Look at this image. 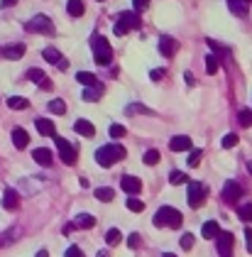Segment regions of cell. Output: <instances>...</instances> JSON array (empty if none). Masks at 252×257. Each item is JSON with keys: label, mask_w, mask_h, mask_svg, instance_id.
I'll list each match as a JSON object with an SVG mask.
<instances>
[{"label": "cell", "mask_w": 252, "mask_h": 257, "mask_svg": "<svg viewBox=\"0 0 252 257\" xmlns=\"http://www.w3.org/2000/svg\"><path fill=\"white\" fill-rule=\"evenodd\" d=\"M228 7H230L235 15H240V17H245V15H248V10H250V5H248V2H243V0H228Z\"/></svg>", "instance_id": "25"}, {"label": "cell", "mask_w": 252, "mask_h": 257, "mask_svg": "<svg viewBox=\"0 0 252 257\" xmlns=\"http://www.w3.org/2000/svg\"><path fill=\"white\" fill-rule=\"evenodd\" d=\"M127 208H130L132 213H142V211H144V203H142L137 196H130V198H127Z\"/></svg>", "instance_id": "32"}, {"label": "cell", "mask_w": 252, "mask_h": 257, "mask_svg": "<svg viewBox=\"0 0 252 257\" xmlns=\"http://www.w3.org/2000/svg\"><path fill=\"white\" fill-rule=\"evenodd\" d=\"M42 57H44V59H47L49 64L59 66L62 71H66V69H69V62L64 59V54H62V52H59V49H54V47H47V49L42 52Z\"/></svg>", "instance_id": "9"}, {"label": "cell", "mask_w": 252, "mask_h": 257, "mask_svg": "<svg viewBox=\"0 0 252 257\" xmlns=\"http://www.w3.org/2000/svg\"><path fill=\"white\" fill-rule=\"evenodd\" d=\"M12 145H15L17 149H25V147L30 145V135L22 128H15L12 130Z\"/></svg>", "instance_id": "18"}, {"label": "cell", "mask_w": 252, "mask_h": 257, "mask_svg": "<svg viewBox=\"0 0 252 257\" xmlns=\"http://www.w3.org/2000/svg\"><path fill=\"white\" fill-rule=\"evenodd\" d=\"M22 54H25V44H10V47H5L2 49V57L5 59H22Z\"/></svg>", "instance_id": "20"}, {"label": "cell", "mask_w": 252, "mask_h": 257, "mask_svg": "<svg viewBox=\"0 0 252 257\" xmlns=\"http://www.w3.org/2000/svg\"><path fill=\"white\" fill-rule=\"evenodd\" d=\"M27 78H30L32 83H37V86H42V88H47V91L52 88V81L47 78V73H44L42 69H30V71H27Z\"/></svg>", "instance_id": "12"}, {"label": "cell", "mask_w": 252, "mask_h": 257, "mask_svg": "<svg viewBox=\"0 0 252 257\" xmlns=\"http://www.w3.org/2000/svg\"><path fill=\"white\" fill-rule=\"evenodd\" d=\"M103 83H96V86H91V88H86L83 91V101H88V103H93V101H98L101 96H103Z\"/></svg>", "instance_id": "23"}, {"label": "cell", "mask_w": 252, "mask_h": 257, "mask_svg": "<svg viewBox=\"0 0 252 257\" xmlns=\"http://www.w3.org/2000/svg\"><path fill=\"white\" fill-rule=\"evenodd\" d=\"M66 12H69L71 17H81V15L86 12L83 0H69V2H66Z\"/></svg>", "instance_id": "24"}, {"label": "cell", "mask_w": 252, "mask_h": 257, "mask_svg": "<svg viewBox=\"0 0 252 257\" xmlns=\"http://www.w3.org/2000/svg\"><path fill=\"white\" fill-rule=\"evenodd\" d=\"M127 245H130V250H132V248H140V235H137V233H132V235L127 238Z\"/></svg>", "instance_id": "46"}, {"label": "cell", "mask_w": 252, "mask_h": 257, "mask_svg": "<svg viewBox=\"0 0 252 257\" xmlns=\"http://www.w3.org/2000/svg\"><path fill=\"white\" fill-rule=\"evenodd\" d=\"M0 5L2 7H12V5H17V0H0Z\"/></svg>", "instance_id": "49"}, {"label": "cell", "mask_w": 252, "mask_h": 257, "mask_svg": "<svg viewBox=\"0 0 252 257\" xmlns=\"http://www.w3.org/2000/svg\"><path fill=\"white\" fill-rule=\"evenodd\" d=\"M91 47H93V59H96L98 64L101 66L110 64V59H113V47H110V42H108L103 35H96V37L91 39Z\"/></svg>", "instance_id": "3"}, {"label": "cell", "mask_w": 252, "mask_h": 257, "mask_svg": "<svg viewBox=\"0 0 252 257\" xmlns=\"http://www.w3.org/2000/svg\"><path fill=\"white\" fill-rule=\"evenodd\" d=\"M164 73H167L164 69H152V73H149V78H152V81H162V78H164Z\"/></svg>", "instance_id": "44"}, {"label": "cell", "mask_w": 252, "mask_h": 257, "mask_svg": "<svg viewBox=\"0 0 252 257\" xmlns=\"http://www.w3.org/2000/svg\"><path fill=\"white\" fill-rule=\"evenodd\" d=\"M206 196H208V189H206V186H203L201 182H189L186 201H189V206H191V208H198V206H203Z\"/></svg>", "instance_id": "5"}, {"label": "cell", "mask_w": 252, "mask_h": 257, "mask_svg": "<svg viewBox=\"0 0 252 257\" xmlns=\"http://www.w3.org/2000/svg\"><path fill=\"white\" fill-rule=\"evenodd\" d=\"M181 223H184V216L172 206H162L154 216V225L159 228H181Z\"/></svg>", "instance_id": "2"}, {"label": "cell", "mask_w": 252, "mask_h": 257, "mask_svg": "<svg viewBox=\"0 0 252 257\" xmlns=\"http://www.w3.org/2000/svg\"><path fill=\"white\" fill-rule=\"evenodd\" d=\"M169 149H172V152H186V149H191V137H186V135L172 137V140H169Z\"/></svg>", "instance_id": "14"}, {"label": "cell", "mask_w": 252, "mask_h": 257, "mask_svg": "<svg viewBox=\"0 0 252 257\" xmlns=\"http://www.w3.org/2000/svg\"><path fill=\"white\" fill-rule=\"evenodd\" d=\"M37 257H49V255H47V250H39V253H37Z\"/></svg>", "instance_id": "50"}, {"label": "cell", "mask_w": 252, "mask_h": 257, "mask_svg": "<svg viewBox=\"0 0 252 257\" xmlns=\"http://www.w3.org/2000/svg\"><path fill=\"white\" fill-rule=\"evenodd\" d=\"M132 5H135V12L140 15L142 10H147V5H149V0H132Z\"/></svg>", "instance_id": "43"}, {"label": "cell", "mask_w": 252, "mask_h": 257, "mask_svg": "<svg viewBox=\"0 0 252 257\" xmlns=\"http://www.w3.org/2000/svg\"><path fill=\"white\" fill-rule=\"evenodd\" d=\"M108 135H110L113 140H120V137H125L127 135V130L123 128V125H118V123H113V125L108 128Z\"/></svg>", "instance_id": "33"}, {"label": "cell", "mask_w": 252, "mask_h": 257, "mask_svg": "<svg viewBox=\"0 0 252 257\" xmlns=\"http://www.w3.org/2000/svg\"><path fill=\"white\" fill-rule=\"evenodd\" d=\"M73 130H76L78 135H83V137H96V128H93L88 120H83V118L73 123Z\"/></svg>", "instance_id": "19"}, {"label": "cell", "mask_w": 252, "mask_h": 257, "mask_svg": "<svg viewBox=\"0 0 252 257\" xmlns=\"http://www.w3.org/2000/svg\"><path fill=\"white\" fill-rule=\"evenodd\" d=\"M7 106L12 110H25V108H30V101L22 98V96H12V98H7Z\"/></svg>", "instance_id": "27"}, {"label": "cell", "mask_w": 252, "mask_h": 257, "mask_svg": "<svg viewBox=\"0 0 252 257\" xmlns=\"http://www.w3.org/2000/svg\"><path fill=\"white\" fill-rule=\"evenodd\" d=\"M201 154H203L201 149H191V152H189V159H186V162H189V167H198V162H201Z\"/></svg>", "instance_id": "40"}, {"label": "cell", "mask_w": 252, "mask_h": 257, "mask_svg": "<svg viewBox=\"0 0 252 257\" xmlns=\"http://www.w3.org/2000/svg\"><path fill=\"white\" fill-rule=\"evenodd\" d=\"M98 257H108V253H106V250H101V253H98Z\"/></svg>", "instance_id": "51"}, {"label": "cell", "mask_w": 252, "mask_h": 257, "mask_svg": "<svg viewBox=\"0 0 252 257\" xmlns=\"http://www.w3.org/2000/svg\"><path fill=\"white\" fill-rule=\"evenodd\" d=\"M177 49H179L177 39H172V37H162V39H159V54H162V57L172 59V57L177 54Z\"/></svg>", "instance_id": "11"}, {"label": "cell", "mask_w": 252, "mask_h": 257, "mask_svg": "<svg viewBox=\"0 0 252 257\" xmlns=\"http://www.w3.org/2000/svg\"><path fill=\"white\" fill-rule=\"evenodd\" d=\"M64 257H83V253H81V248H76V245H71L69 250H66V255Z\"/></svg>", "instance_id": "45"}, {"label": "cell", "mask_w": 252, "mask_h": 257, "mask_svg": "<svg viewBox=\"0 0 252 257\" xmlns=\"http://www.w3.org/2000/svg\"><path fill=\"white\" fill-rule=\"evenodd\" d=\"M248 172H250V174H252V159H250V162H248Z\"/></svg>", "instance_id": "52"}, {"label": "cell", "mask_w": 252, "mask_h": 257, "mask_svg": "<svg viewBox=\"0 0 252 257\" xmlns=\"http://www.w3.org/2000/svg\"><path fill=\"white\" fill-rule=\"evenodd\" d=\"M184 78H186V83H189V86H196V78H193V73H191V71L184 73Z\"/></svg>", "instance_id": "48"}, {"label": "cell", "mask_w": 252, "mask_h": 257, "mask_svg": "<svg viewBox=\"0 0 252 257\" xmlns=\"http://www.w3.org/2000/svg\"><path fill=\"white\" fill-rule=\"evenodd\" d=\"M140 25H142L140 15H137V12H132V10H125V12H120V15H118L113 32H115L118 37H123V35H127L130 30H137Z\"/></svg>", "instance_id": "4"}, {"label": "cell", "mask_w": 252, "mask_h": 257, "mask_svg": "<svg viewBox=\"0 0 252 257\" xmlns=\"http://www.w3.org/2000/svg\"><path fill=\"white\" fill-rule=\"evenodd\" d=\"M162 257H177V255H172V253H164V255H162Z\"/></svg>", "instance_id": "53"}, {"label": "cell", "mask_w": 252, "mask_h": 257, "mask_svg": "<svg viewBox=\"0 0 252 257\" xmlns=\"http://www.w3.org/2000/svg\"><path fill=\"white\" fill-rule=\"evenodd\" d=\"M54 142H57V149H59V157H62L64 164H73L76 162V147L69 142V140H64V137H57L54 135Z\"/></svg>", "instance_id": "7"}, {"label": "cell", "mask_w": 252, "mask_h": 257, "mask_svg": "<svg viewBox=\"0 0 252 257\" xmlns=\"http://www.w3.org/2000/svg\"><path fill=\"white\" fill-rule=\"evenodd\" d=\"M238 120H240V125H243V128H252V110L243 108V110H240V115H238Z\"/></svg>", "instance_id": "35"}, {"label": "cell", "mask_w": 252, "mask_h": 257, "mask_svg": "<svg viewBox=\"0 0 252 257\" xmlns=\"http://www.w3.org/2000/svg\"><path fill=\"white\" fill-rule=\"evenodd\" d=\"M35 125H37V130H39L42 135H47V137H54V135H57L54 123H52V120H47V118H37V120H35Z\"/></svg>", "instance_id": "22"}, {"label": "cell", "mask_w": 252, "mask_h": 257, "mask_svg": "<svg viewBox=\"0 0 252 257\" xmlns=\"http://www.w3.org/2000/svg\"><path fill=\"white\" fill-rule=\"evenodd\" d=\"M96 198H98V201H103V203H110V201H113V198H115V191H113V189H108V186H101V189H96Z\"/></svg>", "instance_id": "28"}, {"label": "cell", "mask_w": 252, "mask_h": 257, "mask_svg": "<svg viewBox=\"0 0 252 257\" xmlns=\"http://www.w3.org/2000/svg\"><path fill=\"white\" fill-rule=\"evenodd\" d=\"M2 206H5L7 211H15V208L20 206V196H17L15 189H7V191H5V196H2Z\"/></svg>", "instance_id": "21"}, {"label": "cell", "mask_w": 252, "mask_h": 257, "mask_svg": "<svg viewBox=\"0 0 252 257\" xmlns=\"http://www.w3.org/2000/svg\"><path fill=\"white\" fill-rule=\"evenodd\" d=\"M181 248H184V250H191V248H193V235H191V233H184V235H181Z\"/></svg>", "instance_id": "41"}, {"label": "cell", "mask_w": 252, "mask_h": 257, "mask_svg": "<svg viewBox=\"0 0 252 257\" xmlns=\"http://www.w3.org/2000/svg\"><path fill=\"white\" fill-rule=\"evenodd\" d=\"M169 182H172L174 186H179V184H186L189 177H186L184 172H172V174H169Z\"/></svg>", "instance_id": "36"}, {"label": "cell", "mask_w": 252, "mask_h": 257, "mask_svg": "<svg viewBox=\"0 0 252 257\" xmlns=\"http://www.w3.org/2000/svg\"><path fill=\"white\" fill-rule=\"evenodd\" d=\"M27 32H42V35H54V25H52V20L47 17V15H37V17H32L27 25Z\"/></svg>", "instance_id": "6"}, {"label": "cell", "mask_w": 252, "mask_h": 257, "mask_svg": "<svg viewBox=\"0 0 252 257\" xmlns=\"http://www.w3.org/2000/svg\"><path fill=\"white\" fill-rule=\"evenodd\" d=\"M216 248H218V255L220 257H233V233L220 230L218 238H216Z\"/></svg>", "instance_id": "8"}, {"label": "cell", "mask_w": 252, "mask_h": 257, "mask_svg": "<svg viewBox=\"0 0 252 257\" xmlns=\"http://www.w3.org/2000/svg\"><path fill=\"white\" fill-rule=\"evenodd\" d=\"M76 81H78V83H83L86 88H91V86L101 83V81H98L93 73H88V71H78V73H76Z\"/></svg>", "instance_id": "26"}, {"label": "cell", "mask_w": 252, "mask_h": 257, "mask_svg": "<svg viewBox=\"0 0 252 257\" xmlns=\"http://www.w3.org/2000/svg\"><path fill=\"white\" fill-rule=\"evenodd\" d=\"M238 142H240V137H238L235 132H228V135L223 137V147H225V149H230V147H235Z\"/></svg>", "instance_id": "38"}, {"label": "cell", "mask_w": 252, "mask_h": 257, "mask_svg": "<svg viewBox=\"0 0 252 257\" xmlns=\"http://www.w3.org/2000/svg\"><path fill=\"white\" fill-rule=\"evenodd\" d=\"M120 186H123V191H127L130 196H137L140 189H142V182H140L137 177H132V174H125L123 182H120Z\"/></svg>", "instance_id": "13"}, {"label": "cell", "mask_w": 252, "mask_h": 257, "mask_svg": "<svg viewBox=\"0 0 252 257\" xmlns=\"http://www.w3.org/2000/svg\"><path fill=\"white\" fill-rule=\"evenodd\" d=\"M0 54H2V49H0Z\"/></svg>", "instance_id": "55"}, {"label": "cell", "mask_w": 252, "mask_h": 257, "mask_svg": "<svg viewBox=\"0 0 252 257\" xmlns=\"http://www.w3.org/2000/svg\"><path fill=\"white\" fill-rule=\"evenodd\" d=\"M125 154H127V152H125V147H123V145H118V142L113 145V142H110V145L98 147V152H96V162H98L101 167H106V169H108V167H113V164L123 162V159H125Z\"/></svg>", "instance_id": "1"}, {"label": "cell", "mask_w": 252, "mask_h": 257, "mask_svg": "<svg viewBox=\"0 0 252 257\" xmlns=\"http://www.w3.org/2000/svg\"><path fill=\"white\" fill-rule=\"evenodd\" d=\"M142 159H144V164H149V167H152V164H157V162H159V152H157V149H147Z\"/></svg>", "instance_id": "39"}, {"label": "cell", "mask_w": 252, "mask_h": 257, "mask_svg": "<svg viewBox=\"0 0 252 257\" xmlns=\"http://www.w3.org/2000/svg\"><path fill=\"white\" fill-rule=\"evenodd\" d=\"M206 42H208V47H211L213 52H218V54H225V52H228V49H225V47H220L216 39H206Z\"/></svg>", "instance_id": "42"}, {"label": "cell", "mask_w": 252, "mask_h": 257, "mask_svg": "<svg viewBox=\"0 0 252 257\" xmlns=\"http://www.w3.org/2000/svg\"><path fill=\"white\" fill-rule=\"evenodd\" d=\"M243 193L245 191H243V186L238 182H225V186H223V201L225 203H235Z\"/></svg>", "instance_id": "10"}, {"label": "cell", "mask_w": 252, "mask_h": 257, "mask_svg": "<svg viewBox=\"0 0 252 257\" xmlns=\"http://www.w3.org/2000/svg\"><path fill=\"white\" fill-rule=\"evenodd\" d=\"M243 2H248V5H250V0H243Z\"/></svg>", "instance_id": "54"}, {"label": "cell", "mask_w": 252, "mask_h": 257, "mask_svg": "<svg viewBox=\"0 0 252 257\" xmlns=\"http://www.w3.org/2000/svg\"><path fill=\"white\" fill-rule=\"evenodd\" d=\"M245 243H248V250L252 253V228H250V225L245 228Z\"/></svg>", "instance_id": "47"}, {"label": "cell", "mask_w": 252, "mask_h": 257, "mask_svg": "<svg viewBox=\"0 0 252 257\" xmlns=\"http://www.w3.org/2000/svg\"><path fill=\"white\" fill-rule=\"evenodd\" d=\"M120 240H123V235H120V230H118V228H110V230L106 233V243H108V245H113V248H115Z\"/></svg>", "instance_id": "31"}, {"label": "cell", "mask_w": 252, "mask_h": 257, "mask_svg": "<svg viewBox=\"0 0 252 257\" xmlns=\"http://www.w3.org/2000/svg\"><path fill=\"white\" fill-rule=\"evenodd\" d=\"M238 218H240L243 223H252V203H243V206L238 208Z\"/></svg>", "instance_id": "29"}, {"label": "cell", "mask_w": 252, "mask_h": 257, "mask_svg": "<svg viewBox=\"0 0 252 257\" xmlns=\"http://www.w3.org/2000/svg\"><path fill=\"white\" fill-rule=\"evenodd\" d=\"M93 225H96V218H93L91 213H78V216L73 218V228L88 230V228H93Z\"/></svg>", "instance_id": "17"}, {"label": "cell", "mask_w": 252, "mask_h": 257, "mask_svg": "<svg viewBox=\"0 0 252 257\" xmlns=\"http://www.w3.org/2000/svg\"><path fill=\"white\" fill-rule=\"evenodd\" d=\"M218 233H220L218 220H206V223H203V228H201V235H203L206 240H216V238H218Z\"/></svg>", "instance_id": "15"}, {"label": "cell", "mask_w": 252, "mask_h": 257, "mask_svg": "<svg viewBox=\"0 0 252 257\" xmlns=\"http://www.w3.org/2000/svg\"><path fill=\"white\" fill-rule=\"evenodd\" d=\"M32 157H35V162L37 164H42V167H49L54 159H52V152L47 149V147H37L35 152H32Z\"/></svg>", "instance_id": "16"}, {"label": "cell", "mask_w": 252, "mask_h": 257, "mask_svg": "<svg viewBox=\"0 0 252 257\" xmlns=\"http://www.w3.org/2000/svg\"><path fill=\"white\" fill-rule=\"evenodd\" d=\"M54 115H64L66 113V103H64L62 98H54V101H49V106H47Z\"/></svg>", "instance_id": "30"}, {"label": "cell", "mask_w": 252, "mask_h": 257, "mask_svg": "<svg viewBox=\"0 0 252 257\" xmlns=\"http://www.w3.org/2000/svg\"><path fill=\"white\" fill-rule=\"evenodd\" d=\"M125 113H130V115H135V113H142V115H149L152 110L149 108H144V106H140V103H132V106H127Z\"/></svg>", "instance_id": "37"}, {"label": "cell", "mask_w": 252, "mask_h": 257, "mask_svg": "<svg viewBox=\"0 0 252 257\" xmlns=\"http://www.w3.org/2000/svg\"><path fill=\"white\" fill-rule=\"evenodd\" d=\"M218 59H220L218 54H208V57H206V71H208V73H216V71H218Z\"/></svg>", "instance_id": "34"}]
</instances>
